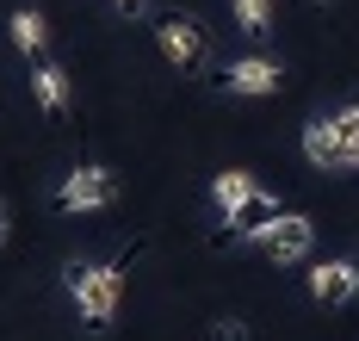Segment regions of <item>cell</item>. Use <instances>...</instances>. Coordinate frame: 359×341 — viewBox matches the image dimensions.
<instances>
[{"label":"cell","instance_id":"4fadbf2b","mask_svg":"<svg viewBox=\"0 0 359 341\" xmlns=\"http://www.w3.org/2000/svg\"><path fill=\"white\" fill-rule=\"evenodd\" d=\"M211 335H217V341H248V323H242V316H223Z\"/></svg>","mask_w":359,"mask_h":341},{"label":"cell","instance_id":"ba28073f","mask_svg":"<svg viewBox=\"0 0 359 341\" xmlns=\"http://www.w3.org/2000/svg\"><path fill=\"white\" fill-rule=\"evenodd\" d=\"M32 93H37V106H43L50 118H56V112H69V75H62L56 62H43V69L32 75Z\"/></svg>","mask_w":359,"mask_h":341},{"label":"cell","instance_id":"8992f818","mask_svg":"<svg viewBox=\"0 0 359 341\" xmlns=\"http://www.w3.org/2000/svg\"><path fill=\"white\" fill-rule=\"evenodd\" d=\"M279 218H285V205H279L273 192H260V187H254L248 199H242V205L229 211V229H223L217 242H254L260 229H273V224H279Z\"/></svg>","mask_w":359,"mask_h":341},{"label":"cell","instance_id":"52a82bcc","mask_svg":"<svg viewBox=\"0 0 359 341\" xmlns=\"http://www.w3.org/2000/svg\"><path fill=\"white\" fill-rule=\"evenodd\" d=\"M359 292V261H323L310 267V298L316 304H347Z\"/></svg>","mask_w":359,"mask_h":341},{"label":"cell","instance_id":"6da1fadb","mask_svg":"<svg viewBox=\"0 0 359 341\" xmlns=\"http://www.w3.org/2000/svg\"><path fill=\"white\" fill-rule=\"evenodd\" d=\"M130 255H137V248H124V255H118V261H106V267L74 261L69 273H62V286H69V298L81 304V323H87V329H111V310H118V292H124Z\"/></svg>","mask_w":359,"mask_h":341},{"label":"cell","instance_id":"5b68a950","mask_svg":"<svg viewBox=\"0 0 359 341\" xmlns=\"http://www.w3.org/2000/svg\"><path fill=\"white\" fill-rule=\"evenodd\" d=\"M223 93H242V100H260V93H279L285 87V69L273 62V56H242V62H229L223 75H217Z\"/></svg>","mask_w":359,"mask_h":341},{"label":"cell","instance_id":"7a4b0ae2","mask_svg":"<svg viewBox=\"0 0 359 341\" xmlns=\"http://www.w3.org/2000/svg\"><path fill=\"white\" fill-rule=\"evenodd\" d=\"M155 44H161V56L174 62L180 75H198L211 62V38H205V25L192 13H161L155 19Z\"/></svg>","mask_w":359,"mask_h":341},{"label":"cell","instance_id":"277c9868","mask_svg":"<svg viewBox=\"0 0 359 341\" xmlns=\"http://www.w3.org/2000/svg\"><path fill=\"white\" fill-rule=\"evenodd\" d=\"M254 242H260V255H266L273 267H297L304 255H310V242H316V224H310L304 211H285L279 224H273V229H260Z\"/></svg>","mask_w":359,"mask_h":341},{"label":"cell","instance_id":"9a60e30c","mask_svg":"<svg viewBox=\"0 0 359 341\" xmlns=\"http://www.w3.org/2000/svg\"><path fill=\"white\" fill-rule=\"evenodd\" d=\"M0 242H6V224H0Z\"/></svg>","mask_w":359,"mask_h":341},{"label":"cell","instance_id":"5bb4252c","mask_svg":"<svg viewBox=\"0 0 359 341\" xmlns=\"http://www.w3.org/2000/svg\"><path fill=\"white\" fill-rule=\"evenodd\" d=\"M111 6H118V13H130V19H137V13H143L149 0H111Z\"/></svg>","mask_w":359,"mask_h":341},{"label":"cell","instance_id":"30bf717a","mask_svg":"<svg viewBox=\"0 0 359 341\" xmlns=\"http://www.w3.org/2000/svg\"><path fill=\"white\" fill-rule=\"evenodd\" d=\"M248 192H254V174H242V168H223V174L211 180V199H217V211H223V218H229Z\"/></svg>","mask_w":359,"mask_h":341},{"label":"cell","instance_id":"9c48e42d","mask_svg":"<svg viewBox=\"0 0 359 341\" xmlns=\"http://www.w3.org/2000/svg\"><path fill=\"white\" fill-rule=\"evenodd\" d=\"M334 118V143H341V168H359V100H347Z\"/></svg>","mask_w":359,"mask_h":341},{"label":"cell","instance_id":"3957f363","mask_svg":"<svg viewBox=\"0 0 359 341\" xmlns=\"http://www.w3.org/2000/svg\"><path fill=\"white\" fill-rule=\"evenodd\" d=\"M111 199H118V174H111V168H100V161L74 168L69 180L56 187V205H62V211H106Z\"/></svg>","mask_w":359,"mask_h":341},{"label":"cell","instance_id":"7c38bea8","mask_svg":"<svg viewBox=\"0 0 359 341\" xmlns=\"http://www.w3.org/2000/svg\"><path fill=\"white\" fill-rule=\"evenodd\" d=\"M229 6H236V32H248V38L273 32V0H229Z\"/></svg>","mask_w":359,"mask_h":341},{"label":"cell","instance_id":"8fae6325","mask_svg":"<svg viewBox=\"0 0 359 341\" xmlns=\"http://www.w3.org/2000/svg\"><path fill=\"white\" fill-rule=\"evenodd\" d=\"M43 38H50L43 13H32V6H19V13H13V44H19L25 56H37V50H43Z\"/></svg>","mask_w":359,"mask_h":341}]
</instances>
